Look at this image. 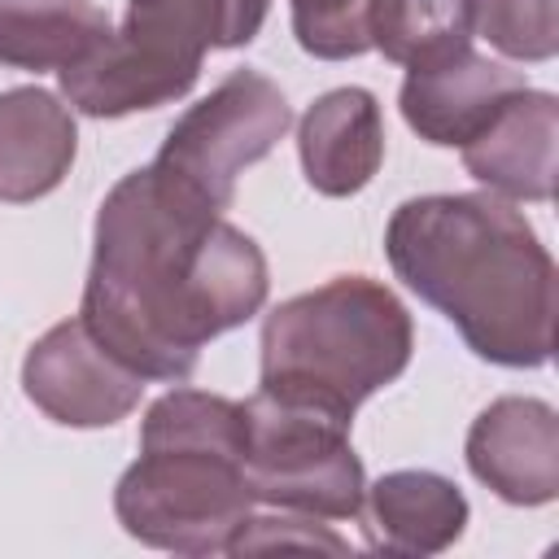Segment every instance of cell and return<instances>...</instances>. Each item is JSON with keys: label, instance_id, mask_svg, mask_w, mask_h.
Returning <instances> with one entry per match:
<instances>
[{"label": "cell", "instance_id": "cell-9", "mask_svg": "<svg viewBox=\"0 0 559 559\" xmlns=\"http://www.w3.org/2000/svg\"><path fill=\"white\" fill-rule=\"evenodd\" d=\"M467 467L511 507L559 498V415L542 397H498L467 428Z\"/></svg>", "mask_w": 559, "mask_h": 559}, {"label": "cell", "instance_id": "cell-20", "mask_svg": "<svg viewBox=\"0 0 559 559\" xmlns=\"http://www.w3.org/2000/svg\"><path fill=\"white\" fill-rule=\"evenodd\" d=\"M271 0H227V48H245L258 39Z\"/></svg>", "mask_w": 559, "mask_h": 559}, {"label": "cell", "instance_id": "cell-6", "mask_svg": "<svg viewBox=\"0 0 559 559\" xmlns=\"http://www.w3.org/2000/svg\"><path fill=\"white\" fill-rule=\"evenodd\" d=\"M245 485L253 502L275 511L354 520L367 476L349 424L253 393L245 402Z\"/></svg>", "mask_w": 559, "mask_h": 559}, {"label": "cell", "instance_id": "cell-8", "mask_svg": "<svg viewBox=\"0 0 559 559\" xmlns=\"http://www.w3.org/2000/svg\"><path fill=\"white\" fill-rule=\"evenodd\" d=\"M22 393L66 428H109L144 397V376L118 362L83 319L52 323L22 358Z\"/></svg>", "mask_w": 559, "mask_h": 559}, {"label": "cell", "instance_id": "cell-14", "mask_svg": "<svg viewBox=\"0 0 559 559\" xmlns=\"http://www.w3.org/2000/svg\"><path fill=\"white\" fill-rule=\"evenodd\" d=\"M79 127L70 105L44 87L0 92V201L26 205L48 197L74 166Z\"/></svg>", "mask_w": 559, "mask_h": 559}, {"label": "cell", "instance_id": "cell-13", "mask_svg": "<svg viewBox=\"0 0 559 559\" xmlns=\"http://www.w3.org/2000/svg\"><path fill=\"white\" fill-rule=\"evenodd\" d=\"M301 175L319 197L362 192L384 162V114L367 87L323 92L297 122Z\"/></svg>", "mask_w": 559, "mask_h": 559}, {"label": "cell", "instance_id": "cell-16", "mask_svg": "<svg viewBox=\"0 0 559 559\" xmlns=\"http://www.w3.org/2000/svg\"><path fill=\"white\" fill-rule=\"evenodd\" d=\"M367 35L393 66L419 70L472 48V0H367Z\"/></svg>", "mask_w": 559, "mask_h": 559}, {"label": "cell", "instance_id": "cell-17", "mask_svg": "<svg viewBox=\"0 0 559 559\" xmlns=\"http://www.w3.org/2000/svg\"><path fill=\"white\" fill-rule=\"evenodd\" d=\"M480 39L507 61H550L559 52V0H472Z\"/></svg>", "mask_w": 559, "mask_h": 559}, {"label": "cell", "instance_id": "cell-11", "mask_svg": "<svg viewBox=\"0 0 559 559\" xmlns=\"http://www.w3.org/2000/svg\"><path fill=\"white\" fill-rule=\"evenodd\" d=\"M463 166L507 201H550L559 170V100L537 87L507 96L480 135L463 144Z\"/></svg>", "mask_w": 559, "mask_h": 559}, {"label": "cell", "instance_id": "cell-7", "mask_svg": "<svg viewBox=\"0 0 559 559\" xmlns=\"http://www.w3.org/2000/svg\"><path fill=\"white\" fill-rule=\"evenodd\" d=\"M288 127L293 109L284 92L258 70H231L210 96L179 114L153 166L223 214L236 197V179L262 162L288 135Z\"/></svg>", "mask_w": 559, "mask_h": 559}, {"label": "cell", "instance_id": "cell-15", "mask_svg": "<svg viewBox=\"0 0 559 559\" xmlns=\"http://www.w3.org/2000/svg\"><path fill=\"white\" fill-rule=\"evenodd\" d=\"M114 35L96 0H0V66L70 70Z\"/></svg>", "mask_w": 559, "mask_h": 559}, {"label": "cell", "instance_id": "cell-19", "mask_svg": "<svg viewBox=\"0 0 559 559\" xmlns=\"http://www.w3.org/2000/svg\"><path fill=\"white\" fill-rule=\"evenodd\" d=\"M266 546H319V550H332V555H345V550H349V542L336 537L332 528L314 524V515L284 511V515H245V524H240V533L231 537L227 555L266 550Z\"/></svg>", "mask_w": 559, "mask_h": 559}, {"label": "cell", "instance_id": "cell-18", "mask_svg": "<svg viewBox=\"0 0 559 559\" xmlns=\"http://www.w3.org/2000/svg\"><path fill=\"white\" fill-rule=\"evenodd\" d=\"M297 44L319 61H349L371 52L367 0H288Z\"/></svg>", "mask_w": 559, "mask_h": 559}, {"label": "cell", "instance_id": "cell-4", "mask_svg": "<svg viewBox=\"0 0 559 559\" xmlns=\"http://www.w3.org/2000/svg\"><path fill=\"white\" fill-rule=\"evenodd\" d=\"M258 349V393L354 424V411L406 371L415 328L389 284L336 275L271 306Z\"/></svg>", "mask_w": 559, "mask_h": 559}, {"label": "cell", "instance_id": "cell-12", "mask_svg": "<svg viewBox=\"0 0 559 559\" xmlns=\"http://www.w3.org/2000/svg\"><path fill=\"white\" fill-rule=\"evenodd\" d=\"M467 515L472 507L450 476L428 467H397L362 489V507L354 520H362V537L371 550L424 559L450 550L463 537Z\"/></svg>", "mask_w": 559, "mask_h": 559}, {"label": "cell", "instance_id": "cell-5", "mask_svg": "<svg viewBox=\"0 0 559 559\" xmlns=\"http://www.w3.org/2000/svg\"><path fill=\"white\" fill-rule=\"evenodd\" d=\"M210 48H227V0H127L122 26L79 66L61 96L87 118H127L192 92Z\"/></svg>", "mask_w": 559, "mask_h": 559}, {"label": "cell", "instance_id": "cell-3", "mask_svg": "<svg viewBox=\"0 0 559 559\" xmlns=\"http://www.w3.org/2000/svg\"><path fill=\"white\" fill-rule=\"evenodd\" d=\"M253 498L245 485V402L170 389L140 424V459L118 476L127 537L170 555H227Z\"/></svg>", "mask_w": 559, "mask_h": 559}, {"label": "cell", "instance_id": "cell-1", "mask_svg": "<svg viewBox=\"0 0 559 559\" xmlns=\"http://www.w3.org/2000/svg\"><path fill=\"white\" fill-rule=\"evenodd\" d=\"M266 293L258 240L153 162L105 192L79 319L135 376L188 380L201 349L249 323Z\"/></svg>", "mask_w": 559, "mask_h": 559}, {"label": "cell", "instance_id": "cell-2", "mask_svg": "<svg viewBox=\"0 0 559 559\" xmlns=\"http://www.w3.org/2000/svg\"><path fill=\"white\" fill-rule=\"evenodd\" d=\"M393 275L445 314L493 367H542L555 354L559 280L533 223L498 192L411 197L384 227Z\"/></svg>", "mask_w": 559, "mask_h": 559}, {"label": "cell", "instance_id": "cell-10", "mask_svg": "<svg viewBox=\"0 0 559 559\" xmlns=\"http://www.w3.org/2000/svg\"><path fill=\"white\" fill-rule=\"evenodd\" d=\"M520 87H528L520 70L489 61L476 48H463L445 61L406 70L397 105H402L406 127L419 140L437 148H463Z\"/></svg>", "mask_w": 559, "mask_h": 559}]
</instances>
